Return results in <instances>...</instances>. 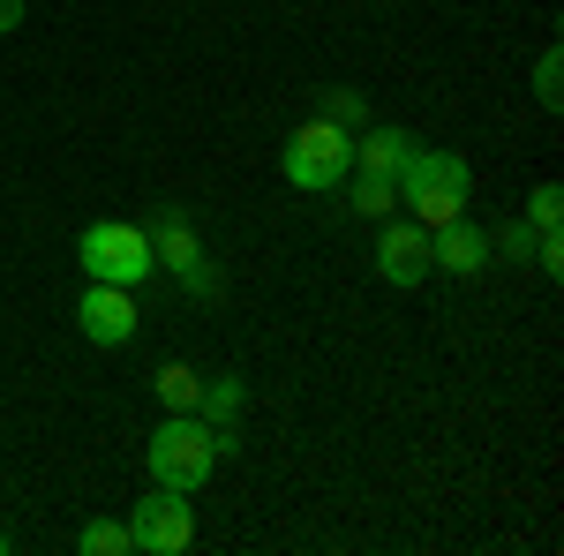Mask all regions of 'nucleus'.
<instances>
[{"label":"nucleus","instance_id":"f257e3e1","mask_svg":"<svg viewBox=\"0 0 564 556\" xmlns=\"http://www.w3.org/2000/svg\"><path fill=\"white\" fill-rule=\"evenodd\" d=\"M234 451V436L226 428H212L204 414H166V422L151 428V444H143V467H151V481H166V489H204L218 473V459Z\"/></svg>","mask_w":564,"mask_h":556},{"label":"nucleus","instance_id":"f03ea898","mask_svg":"<svg viewBox=\"0 0 564 556\" xmlns=\"http://www.w3.org/2000/svg\"><path fill=\"white\" fill-rule=\"evenodd\" d=\"M467 188H475V173H467L459 151H430V143H414V159L399 166V204L422 218V226L467 218Z\"/></svg>","mask_w":564,"mask_h":556},{"label":"nucleus","instance_id":"7ed1b4c3","mask_svg":"<svg viewBox=\"0 0 564 556\" xmlns=\"http://www.w3.org/2000/svg\"><path fill=\"white\" fill-rule=\"evenodd\" d=\"M143 233H151V257H159V271H166V279H174L188 301H218V294H226V279H218L212 249H204L196 218L181 211V204H159V218H151Z\"/></svg>","mask_w":564,"mask_h":556},{"label":"nucleus","instance_id":"20e7f679","mask_svg":"<svg viewBox=\"0 0 564 556\" xmlns=\"http://www.w3.org/2000/svg\"><path fill=\"white\" fill-rule=\"evenodd\" d=\"M76 263H84L90 279H106V286H143L159 257H151V233L129 226V218H98L76 233Z\"/></svg>","mask_w":564,"mask_h":556},{"label":"nucleus","instance_id":"39448f33","mask_svg":"<svg viewBox=\"0 0 564 556\" xmlns=\"http://www.w3.org/2000/svg\"><path fill=\"white\" fill-rule=\"evenodd\" d=\"M354 173V129H339V121H302V129L286 135V181L294 188H308V196H332L339 181Z\"/></svg>","mask_w":564,"mask_h":556},{"label":"nucleus","instance_id":"423d86ee","mask_svg":"<svg viewBox=\"0 0 564 556\" xmlns=\"http://www.w3.org/2000/svg\"><path fill=\"white\" fill-rule=\"evenodd\" d=\"M129 542L135 556H181L196 542V512H188V489H166V481H151V497L129 512Z\"/></svg>","mask_w":564,"mask_h":556},{"label":"nucleus","instance_id":"0eeeda50","mask_svg":"<svg viewBox=\"0 0 564 556\" xmlns=\"http://www.w3.org/2000/svg\"><path fill=\"white\" fill-rule=\"evenodd\" d=\"M377 279L384 286H422L430 279V226L422 218H377Z\"/></svg>","mask_w":564,"mask_h":556},{"label":"nucleus","instance_id":"6e6552de","mask_svg":"<svg viewBox=\"0 0 564 556\" xmlns=\"http://www.w3.org/2000/svg\"><path fill=\"white\" fill-rule=\"evenodd\" d=\"M135 286H106V279H90L84 301H76V331H84L90 346H129L135 339Z\"/></svg>","mask_w":564,"mask_h":556},{"label":"nucleus","instance_id":"1a4fd4ad","mask_svg":"<svg viewBox=\"0 0 564 556\" xmlns=\"http://www.w3.org/2000/svg\"><path fill=\"white\" fill-rule=\"evenodd\" d=\"M430 271L481 279V271H489V233H481V226H467V218H444V226H430Z\"/></svg>","mask_w":564,"mask_h":556},{"label":"nucleus","instance_id":"9d476101","mask_svg":"<svg viewBox=\"0 0 564 556\" xmlns=\"http://www.w3.org/2000/svg\"><path fill=\"white\" fill-rule=\"evenodd\" d=\"M406 159H414V135L406 129H361L354 135V173H391L399 181Z\"/></svg>","mask_w":564,"mask_h":556},{"label":"nucleus","instance_id":"9b49d317","mask_svg":"<svg viewBox=\"0 0 564 556\" xmlns=\"http://www.w3.org/2000/svg\"><path fill=\"white\" fill-rule=\"evenodd\" d=\"M241 406H249L241 377H212V384H204V399H196V414H204L212 428H226V436H234V422H241Z\"/></svg>","mask_w":564,"mask_h":556},{"label":"nucleus","instance_id":"f8f14e48","mask_svg":"<svg viewBox=\"0 0 564 556\" xmlns=\"http://www.w3.org/2000/svg\"><path fill=\"white\" fill-rule=\"evenodd\" d=\"M347 196H354L361 218H391L399 211V181H391V173H347Z\"/></svg>","mask_w":564,"mask_h":556},{"label":"nucleus","instance_id":"ddd939ff","mask_svg":"<svg viewBox=\"0 0 564 556\" xmlns=\"http://www.w3.org/2000/svg\"><path fill=\"white\" fill-rule=\"evenodd\" d=\"M196 399H204L196 361H166V369H159V406H166V414H196Z\"/></svg>","mask_w":564,"mask_h":556},{"label":"nucleus","instance_id":"4468645a","mask_svg":"<svg viewBox=\"0 0 564 556\" xmlns=\"http://www.w3.org/2000/svg\"><path fill=\"white\" fill-rule=\"evenodd\" d=\"M76 549H84V556H135V542H129L121 519H90L84 534H76Z\"/></svg>","mask_w":564,"mask_h":556},{"label":"nucleus","instance_id":"2eb2a0df","mask_svg":"<svg viewBox=\"0 0 564 556\" xmlns=\"http://www.w3.org/2000/svg\"><path fill=\"white\" fill-rule=\"evenodd\" d=\"M324 121H339V129H369V98L361 90H347V84H332L324 90V106H316Z\"/></svg>","mask_w":564,"mask_h":556},{"label":"nucleus","instance_id":"dca6fc26","mask_svg":"<svg viewBox=\"0 0 564 556\" xmlns=\"http://www.w3.org/2000/svg\"><path fill=\"white\" fill-rule=\"evenodd\" d=\"M489 249H505L512 263H534V226H527V218H505V226L489 233Z\"/></svg>","mask_w":564,"mask_h":556},{"label":"nucleus","instance_id":"f3484780","mask_svg":"<svg viewBox=\"0 0 564 556\" xmlns=\"http://www.w3.org/2000/svg\"><path fill=\"white\" fill-rule=\"evenodd\" d=\"M564 61H557V45H550V53H542V61H534V98H542V106H550V113H557L564 106Z\"/></svg>","mask_w":564,"mask_h":556},{"label":"nucleus","instance_id":"a211bd4d","mask_svg":"<svg viewBox=\"0 0 564 556\" xmlns=\"http://www.w3.org/2000/svg\"><path fill=\"white\" fill-rule=\"evenodd\" d=\"M557 218H564V188H557V181H542V188L527 196V226L542 233V226H557Z\"/></svg>","mask_w":564,"mask_h":556},{"label":"nucleus","instance_id":"6ab92c4d","mask_svg":"<svg viewBox=\"0 0 564 556\" xmlns=\"http://www.w3.org/2000/svg\"><path fill=\"white\" fill-rule=\"evenodd\" d=\"M534 263H542L550 279L564 271V241H557V226H542V233H534Z\"/></svg>","mask_w":564,"mask_h":556},{"label":"nucleus","instance_id":"aec40b11","mask_svg":"<svg viewBox=\"0 0 564 556\" xmlns=\"http://www.w3.org/2000/svg\"><path fill=\"white\" fill-rule=\"evenodd\" d=\"M8 31H23V0H0V39Z\"/></svg>","mask_w":564,"mask_h":556},{"label":"nucleus","instance_id":"412c9836","mask_svg":"<svg viewBox=\"0 0 564 556\" xmlns=\"http://www.w3.org/2000/svg\"><path fill=\"white\" fill-rule=\"evenodd\" d=\"M0 556H8V534H0Z\"/></svg>","mask_w":564,"mask_h":556}]
</instances>
